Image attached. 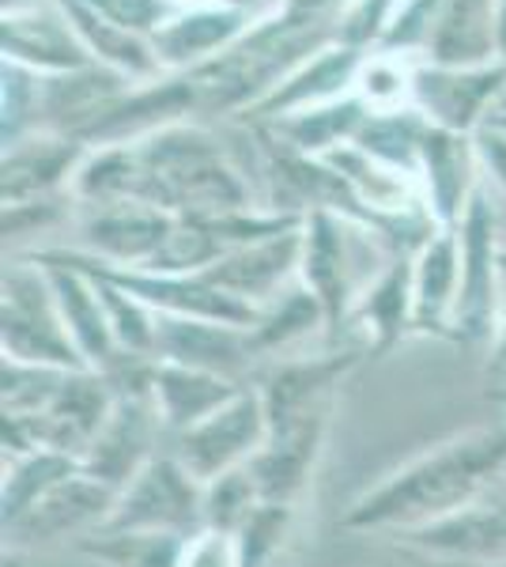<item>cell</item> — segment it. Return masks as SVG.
Listing matches in <instances>:
<instances>
[{"mask_svg":"<svg viewBox=\"0 0 506 567\" xmlns=\"http://www.w3.org/2000/svg\"><path fill=\"white\" fill-rule=\"evenodd\" d=\"M178 567H242L238 556V537L224 534V529H197L182 548Z\"/></svg>","mask_w":506,"mask_h":567,"instance_id":"d4e9b609","label":"cell"},{"mask_svg":"<svg viewBox=\"0 0 506 567\" xmlns=\"http://www.w3.org/2000/svg\"><path fill=\"white\" fill-rule=\"evenodd\" d=\"M487 159L495 163V171H499V178L506 182V141H492V144H487Z\"/></svg>","mask_w":506,"mask_h":567,"instance_id":"4dcf8cb0","label":"cell"},{"mask_svg":"<svg viewBox=\"0 0 506 567\" xmlns=\"http://www.w3.org/2000/svg\"><path fill=\"white\" fill-rule=\"evenodd\" d=\"M159 435H163V420L152 405L148 368H144V379L133 390H122L114 398L106 424L99 427L95 443H91V451L84 454L80 465L122 492L155 458V439Z\"/></svg>","mask_w":506,"mask_h":567,"instance_id":"5b68a950","label":"cell"},{"mask_svg":"<svg viewBox=\"0 0 506 567\" xmlns=\"http://www.w3.org/2000/svg\"><path fill=\"white\" fill-rule=\"evenodd\" d=\"M76 458L58 451H27L16 454L12 465L4 470V523H12L20 511L31 507L45 488H53L61 477L76 470Z\"/></svg>","mask_w":506,"mask_h":567,"instance_id":"9a60e30c","label":"cell"},{"mask_svg":"<svg viewBox=\"0 0 506 567\" xmlns=\"http://www.w3.org/2000/svg\"><path fill=\"white\" fill-rule=\"evenodd\" d=\"M283 529H288V503H261V511L238 529V556L242 567H265L272 560V553L283 542Z\"/></svg>","mask_w":506,"mask_h":567,"instance_id":"ffe728a7","label":"cell"},{"mask_svg":"<svg viewBox=\"0 0 506 567\" xmlns=\"http://www.w3.org/2000/svg\"><path fill=\"white\" fill-rule=\"evenodd\" d=\"M269 443V409L261 390H238L227 405L174 435V458L186 465L193 481L211 484L231 470L250 465Z\"/></svg>","mask_w":506,"mask_h":567,"instance_id":"7a4b0ae2","label":"cell"},{"mask_svg":"<svg viewBox=\"0 0 506 567\" xmlns=\"http://www.w3.org/2000/svg\"><path fill=\"white\" fill-rule=\"evenodd\" d=\"M438 50L443 58H476L484 50V0H457Z\"/></svg>","mask_w":506,"mask_h":567,"instance_id":"cb8c5ba5","label":"cell"},{"mask_svg":"<svg viewBox=\"0 0 506 567\" xmlns=\"http://www.w3.org/2000/svg\"><path fill=\"white\" fill-rule=\"evenodd\" d=\"M4 360L27 368L91 371L64 329L53 291H34L31 284H4Z\"/></svg>","mask_w":506,"mask_h":567,"instance_id":"8992f818","label":"cell"},{"mask_svg":"<svg viewBox=\"0 0 506 567\" xmlns=\"http://www.w3.org/2000/svg\"><path fill=\"white\" fill-rule=\"evenodd\" d=\"M503 269H506V258H503Z\"/></svg>","mask_w":506,"mask_h":567,"instance_id":"d6a6232c","label":"cell"},{"mask_svg":"<svg viewBox=\"0 0 506 567\" xmlns=\"http://www.w3.org/2000/svg\"><path fill=\"white\" fill-rule=\"evenodd\" d=\"M344 258H340V243L329 231L326 219H314V235L307 243V288L310 296L326 307L329 318H340V288H344Z\"/></svg>","mask_w":506,"mask_h":567,"instance_id":"ac0fdd59","label":"cell"},{"mask_svg":"<svg viewBox=\"0 0 506 567\" xmlns=\"http://www.w3.org/2000/svg\"><path fill=\"white\" fill-rule=\"evenodd\" d=\"M250 349L254 341L246 329L197 322V318L155 315V360L186 363V368L235 379V371L250 360Z\"/></svg>","mask_w":506,"mask_h":567,"instance_id":"ba28073f","label":"cell"},{"mask_svg":"<svg viewBox=\"0 0 506 567\" xmlns=\"http://www.w3.org/2000/svg\"><path fill=\"white\" fill-rule=\"evenodd\" d=\"M103 529H148L193 537L205 529V484L193 481L174 454L155 458L117 492Z\"/></svg>","mask_w":506,"mask_h":567,"instance_id":"3957f363","label":"cell"},{"mask_svg":"<svg viewBox=\"0 0 506 567\" xmlns=\"http://www.w3.org/2000/svg\"><path fill=\"white\" fill-rule=\"evenodd\" d=\"M296 250H299V243L291 239V235L288 239L257 243L250 250L231 254V258H219L216 265H208L205 280L224 291H231L235 299H246V303L254 307L257 296H265V291L280 284L291 258H296Z\"/></svg>","mask_w":506,"mask_h":567,"instance_id":"7c38bea8","label":"cell"},{"mask_svg":"<svg viewBox=\"0 0 506 567\" xmlns=\"http://www.w3.org/2000/svg\"><path fill=\"white\" fill-rule=\"evenodd\" d=\"M216 265L219 261V239L211 235V227L186 224V227H171L167 239H163L159 254L152 258V265L159 272H182V269H197V265Z\"/></svg>","mask_w":506,"mask_h":567,"instance_id":"d6986e66","label":"cell"},{"mask_svg":"<svg viewBox=\"0 0 506 567\" xmlns=\"http://www.w3.org/2000/svg\"><path fill=\"white\" fill-rule=\"evenodd\" d=\"M302 4H321V0H302Z\"/></svg>","mask_w":506,"mask_h":567,"instance_id":"1f68e13d","label":"cell"},{"mask_svg":"<svg viewBox=\"0 0 506 567\" xmlns=\"http://www.w3.org/2000/svg\"><path fill=\"white\" fill-rule=\"evenodd\" d=\"M423 556L506 567V499H476L465 511L404 534Z\"/></svg>","mask_w":506,"mask_h":567,"instance_id":"52a82bcc","label":"cell"},{"mask_svg":"<svg viewBox=\"0 0 506 567\" xmlns=\"http://www.w3.org/2000/svg\"><path fill=\"white\" fill-rule=\"evenodd\" d=\"M189 537L148 534V529H99L84 537V553L106 567H178Z\"/></svg>","mask_w":506,"mask_h":567,"instance_id":"5bb4252c","label":"cell"},{"mask_svg":"<svg viewBox=\"0 0 506 567\" xmlns=\"http://www.w3.org/2000/svg\"><path fill=\"white\" fill-rule=\"evenodd\" d=\"M69 163V152L53 148V152H39V155H16L12 163H4V200H23L31 197L34 189L50 186L53 178L64 171Z\"/></svg>","mask_w":506,"mask_h":567,"instance_id":"7402d4cb","label":"cell"},{"mask_svg":"<svg viewBox=\"0 0 506 567\" xmlns=\"http://www.w3.org/2000/svg\"><path fill=\"white\" fill-rule=\"evenodd\" d=\"M117 503V488L103 477L87 473L84 465L61 477L53 488H45L27 511L4 523V537L12 548L23 545H45L69 534H84V529H103L110 511Z\"/></svg>","mask_w":506,"mask_h":567,"instance_id":"277c9868","label":"cell"},{"mask_svg":"<svg viewBox=\"0 0 506 567\" xmlns=\"http://www.w3.org/2000/svg\"><path fill=\"white\" fill-rule=\"evenodd\" d=\"M412 310V299H404V284L393 277L379 288V296H371L366 303V329H374V337L385 344L401 333L404 315Z\"/></svg>","mask_w":506,"mask_h":567,"instance_id":"484cf974","label":"cell"},{"mask_svg":"<svg viewBox=\"0 0 506 567\" xmlns=\"http://www.w3.org/2000/svg\"><path fill=\"white\" fill-rule=\"evenodd\" d=\"M91 4H99L106 16H114V20L125 27H144L159 16V4H155V0H91Z\"/></svg>","mask_w":506,"mask_h":567,"instance_id":"f1b7e54d","label":"cell"},{"mask_svg":"<svg viewBox=\"0 0 506 567\" xmlns=\"http://www.w3.org/2000/svg\"><path fill=\"white\" fill-rule=\"evenodd\" d=\"M167 231H171V224H163L159 216L128 213V216H110L103 224H95V243L122 261H141V258L152 261L155 254H159L163 239H167Z\"/></svg>","mask_w":506,"mask_h":567,"instance_id":"e0dca14e","label":"cell"},{"mask_svg":"<svg viewBox=\"0 0 506 567\" xmlns=\"http://www.w3.org/2000/svg\"><path fill=\"white\" fill-rule=\"evenodd\" d=\"M492 80H468V84H443V80H427V99H435V106L443 110L450 122H468V110L476 106V99L484 95Z\"/></svg>","mask_w":506,"mask_h":567,"instance_id":"83f0119b","label":"cell"},{"mask_svg":"<svg viewBox=\"0 0 506 567\" xmlns=\"http://www.w3.org/2000/svg\"><path fill=\"white\" fill-rule=\"evenodd\" d=\"M235 20L231 16H205V20H189L182 27H174V31L167 34V50L174 53V58H182V53H197L205 50V45L219 42L224 34H231Z\"/></svg>","mask_w":506,"mask_h":567,"instance_id":"4316f807","label":"cell"},{"mask_svg":"<svg viewBox=\"0 0 506 567\" xmlns=\"http://www.w3.org/2000/svg\"><path fill=\"white\" fill-rule=\"evenodd\" d=\"M457 333L484 341L495 329V280H492V219L484 200H473L465 219V250H462V288L454 307Z\"/></svg>","mask_w":506,"mask_h":567,"instance_id":"8fae6325","label":"cell"},{"mask_svg":"<svg viewBox=\"0 0 506 567\" xmlns=\"http://www.w3.org/2000/svg\"><path fill=\"white\" fill-rule=\"evenodd\" d=\"M261 503H265L261 484H257L250 465L231 470L205 484V526L224 529V534H238L261 511Z\"/></svg>","mask_w":506,"mask_h":567,"instance_id":"2e32d148","label":"cell"},{"mask_svg":"<svg viewBox=\"0 0 506 567\" xmlns=\"http://www.w3.org/2000/svg\"><path fill=\"white\" fill-rule=\"evenodd\" d=\"M238 390L242 386H235V379H224V374L197 371L186 368V363H167V360L148 363L152 405L163 420V432L171 435L189 432L193 424L211 416L219 405H227Z\"/></svg>","mask_w":506,"mask_h":567,"instance_id":"9c48e42d","label":"cell"},{"mask_svg":"<svg viewBox=\"0 0 506 567\" xmlns=\"http://www.w3.org/2000/svg\"><path fill=\"white\" fill-rule=\"evenodd\" d=\"M50 291H53V303H58L61 322L69 329L72 344L84 355L87 368L99 374L114 368L122 360V352H117L114 329H110V315L103 303V291H99V280L80 277L72 269H53Z\"/></svg>","mask_w":506,"mask_h":567,"instance_id":"30bf717a","label":"cell"},{"mask_svg":"<svg viewBox=\"0 0 506 567\" xmlns=\"http://www.w3.org/2000/svg\"><path fill=\"white\" fill-rule=\"evenodd\" d=\"M457 250L450 239H438L427 246V254L420 258L416 284H412V322L423 329L454 326V307H457Z\"/></svg>","mask_w":506,"mask_h":567,"instance_id":"4fadbf2b","label":"cell"},{"mask_svg":"<svg viewBox=\"0 0 506 567\" xmlns=\"http://www.w3.org/2000/svg\"><path fill=\"white\" fill-rule=\"evenodd\" d=\"M495 477H506V427H476L435 446L431 454H420L374 492H366L344 526L412 534L484 499Z\"/></svg>","mask_w":506,"mask_h":567,"instance_id":"6da1fadb","label":"cell"},{"mask_svg":"<svg viewBox=\"0 0 506 567\" xmlns=\"http://www.w3.org/2000/svg\"><path fill=\"white\" fill-rule=\"evenodd\" d=\"M427 167H431V189L438 197L443 213H454L457 197H462V171H465V155L450 136H431L427 141Z\"/></svg>","mask_w":506,"mask_h":567,"instance_id":"603a6c76","label":"cell"},{"mask_svg":"<svg viewBox=\"0 0 506 567\" xmlns=\"http://www.w3.org/2000/svg\"><path fill=\"white\" fill-rule=\"evenodd\" d=\"M348 69V61H329V65H321L314 76H307L302 80V87H296V91H288L283 99H299V95H307V91H326L329 87V80L333 76H340V72Z\"/></svg>","mask_w":506,"mask_h":567,"instance_id":"f546056e","label":"cell"},{"mask_svg":"<svg viewBox=\"0 0 506 567\" xmlns=\"http://www.w3.org/2000/svg\"><path fill=\"white\" fill-rule=\"evenodd\" d=\"M318 315H326V307H321L310 291L307 296H291L272 318H261V322H257L254 337H250L254 349H272V344L296 341V337H302L307 329H314Z\"/></svg>","mask_w":506,"mask_h":567,"instance_id":"44dd1931","label":"cell"}]
</instances>
